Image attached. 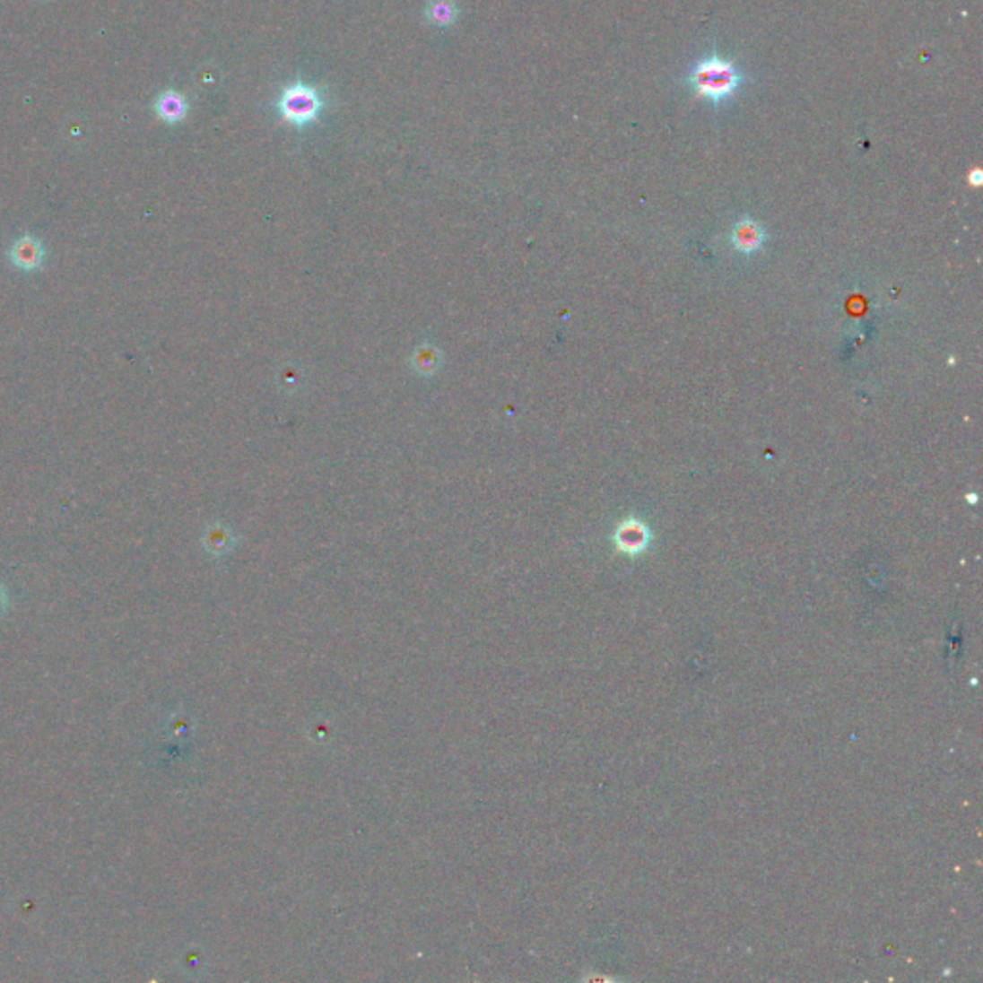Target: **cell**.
Listing matches in <instances>:
<instances>
[{
	"instance_id": "obj_1",
	"label": "cell",
	"mask_w": 983,
	"mask_h": 983,
	"mask_svg": "<svg viewBox=\"0 0 983 983\" xmlns=\"http://www.w3.org/2000/svg\"><path fill=\"white\" fill-rule=\"evenodd\" d=\"M749 81L745 67L717 47L695 58L680 77V83H684L695 99L711 104L715 112L740 97Z\"/></svg>"
},
{
	"instance_id": "obj_6",
	"label": "cell",
	"mask_w": 983,
	"mask_h": 983,
	"mask_svg": "<svg viewBox=\"0 0 983 983\" xmlns=\"http://www.w3.org/2000/svg\"><path fill=\"white\" fill-rule=\"evenodd\" d=\"M154 112L166 123H179L188 112V102L181 92L166 91L156 99Z\"/></svg>"
},
{
	"instance_id": "obj_5",
	"label": "cell",
	"mask_w": 983,
	"mask_h": 983,
	"mask_svg": "<svg viewBox=\"0 0 983 983\" xmlns=\"http://www.w3.org/2000/svg\"><path fill=\"white\" fill-rule=\"evenodd\" d=\"M617 545L626 553H638L648 545L649 542V530L644 523L636 521V518H628L617 530Z\"/></svg>"
},
{
	"instance_id": "obj_3",
	"label": "cell",
	"mask_w": 983,
	"mask_h": 983,
	"mask_svg": "<svg viewBox=\"0 0 983 983\" xmlns=\"http://www.w3.org/2000/svg\"><path fill=\"white\" fill-rule=\"evenodd\" d=\"M6 256L16 269L23 273H33L45 265L47 250L43 240L37 239L35 235H22L12 242Z\"/></svg>"
},
{
	"instance_id": "obj_4",
	"label": "cell",
	"mask_w": 983,
	"mask_h": 983,
	"mask_svg": "<svg viewBox=\"0 0 983 983\" xmlns=\"http://www.w3.org/2000/svg\"><path fill=\"white\" fill-rule=\"evenodd\" d=\"M732 244L744 254H753L764 244V231L757 222L745 217L734 225Z\"/></svg>"
},
{
	"instance_id": "obj_8",
	"label": "cell",
	"mask_w": 983,
	"mask_h": 983,
	"mask_svg": "<svg viewBox=\"0 0 983 983\" xmlns=\"http://www.w3.org/2000/svg\"><path fill=\"white\" fill-rule=\"evenodd\" d=\"M6 609H8V592L4 588V584L0 582V617L6 613Z\"/></svg>"
},
{
	"instance_id": "obj_2",
	"label": "cell",
	"mask_w": 983,
	"mask_h": 983,
	"mask_svg": "<svg viewBox=\"0 0 983 983\" xmlns=\"http://www.w3.org/2000/svg\"><path fill=\"white\" fill-rule=\"evenodd\" d=\"M323 106V97L316 87L296 81V83L283 89L277 100V112L284 121L292 123L296 127H304L321 116Z\"/></svg>"
},
{
	"instance_id": "obj_7",
	"label": "cell",
	"mask_w": 983,
	"mask_h": 983,
	"mask_svg": "<svg viewBox=\"0 0 983 983\" xmlns=\"http://www.w3.org/2000/svg\"><path fill=\"white\" fill-rule=\"evenodd\" d=\"M425 16L436 27L452 25L457 18V6L454 0H429Z\"/></svg>"
}]
</instances>
